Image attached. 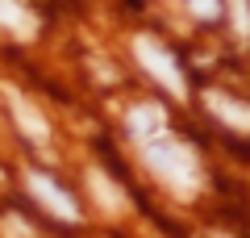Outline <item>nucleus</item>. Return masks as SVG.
I'll list each match as a JSON object with an SVG mask.
<instances>
[{
    "label": "nucleus",
    "instance_id": "nucleus-1",
    "mask_svg": "<svg viewBox=\"0 0 250 238\" xmlns=\"http://www.w3.org/2000/svg\"><path fill=\"white\" fill-rule=\"evenodd\" d=\"M142 159H146V167H150L163 184H171L175 192L192 196L200 188V163H196V155H192L184 142L159 134V138L142 142Z\"/></svg>",
    "mask_w": 250,
    "mask_h": 238
},
{
    "label": "nucleus",
    "instance_id": "nucleus-2",
    "mask_svg": "<svg viewBox=\"0 0 250 238\" xmlns=\"http://www.w3.org/2000/svg\"><path fill=\"white\" fill-rule=\"evenodd\" d=\"M134 54H138V63H142V67L150 71L154 79H159V84H163V88L171 92V96H188L184 71H179L175 54H171L167 46H159L154 38H134Z\"/></svg>",
    "mask_w": 250,
    "mask_h": 238
},
{
    "label": "nucleus",
    "instance_id": "nucleus-3",
    "mask_svg": "<svg viewBox=\"0 0 250 238\" xmlns=\"http://www.w3.org/2000/svg\"><path fill=\"white\" fill-rule=\"evenodd\" d=\"M29 192H34L38 205H46L54 217H62V221H75V217H80V205L62 192L50 176H42V171H29Z\"/></svg>",
    "mask_w": 250,
    "mask_h": 238
},
{
    "label": "nucleus",
    "instance_id": "nucleus-4",
    "mask_svg": "<svg viewBox=\"0 0 250 238\" xmlns=\"http://www.w3.org/2000/svg\"><path fill=\"white\" fill-rule=\"evenodd\" d=\"M9 109H13V117H17V125H21V134H25V138H34V142H46V138H50V130H46V117L38 113V109L29 105L25 96L9 92Z\"/></svg>",
    "mask_w": 250,
    "mask_h": 238
},
{
    "label": "nucleus",
    "instance_id": "nucleus-5",
    "mask_svg": "<svg viewBox=\"0 0 250 238\" xmlns=\"http://www.w3.org/2000/svg\"><path fill=\"white\" fill-rule=\"evenodd\" d=\"M163 121H167L163 105H138L134 113H129V134H134L138 142H150V138L163 134Z\"/></svg>",
    "mask_w": 250,
    "mask_h": 238
},
{
    "label": "nucleus",
    "instance_id": "nucleus-6",
    "mask_svg": "<svg viewBox=\"0 0 250 238\" xmlns=\"http://www.w3.org/2000/svg\"><path fill=\"white\" fill-rule=\"evenodd\" d=\"M0 25L17 38H34L38 34V17L21 4V0H0Z\"/></svg>",
    "mask_w": 250,
    "mask_h": 238
},
{
    "label": "nucleus",
    "instance_id": "nucleus-7",
    "mask_svg": "<svg viewBox=\"0 0 250 238\" xmlns=\"http://www.w3.org/2000/svg\"><path fill=\"white\" fill-rule=\"evenodd\" d=\"M208 109H213L229 130H250V105H242V100H229V96H221V92H213V96H208Z\"/></svg>",
    "mask_w": 250,
    "mask_h": 238
},
{
    "label": "nucleus",
    "instance_id": "nucleus-8",
    "mask_svg": "<svg viewBox=\"0 0 250 238\" xmlns=\"http://www.w3.org/2000/svg\"><path fill=\"white\" fill-rule=\"evenodd\" d=\"M88 184L96 188V201H100V205H108V209H121V205H125L121 196H117V188L108 184V180L100 176V171H92V176H88Z\"/></svg>",
    "mask_w": 250,
    "mask_h": 238
},
{
    "label": "nucleus",
    "instance_id": "nucleus-9",
    "mask_svg": "<svg viewBox=\"0 0 250 238\" xmlns=\"http://www.w3.org/2000/svg\"><path fill=\"white\" fill-rule=\"evenodd\" d=\"M229 17H233V29L242 38H250V4L246 0H229Z\"/></svg>",
    "mask_w": 250,
    "mask_h": 238
},
{
    "label": "nucleus",
    "instance_id": "nucleus-10",
    "mask_svg": "<svg viewBox=\"0 0 250 238\" xmlns=\"http://www.w3.org/2000/svg\"><path fill=\"white\" fill-rule=\"evenodd\" d=\"M192 13H196V17H205V21H221L225 4H221V0H192Z\"/></svg>",
    "mask_w": 250,
    "mask_h": 238
}]
</instances>
